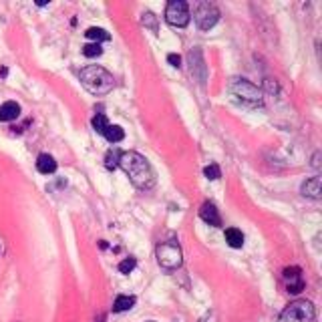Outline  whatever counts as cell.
<instances>
[{"label": "cell", "mask_w": 322, "mask_h": 322, "mask_svg": "<svg viewBox=\"0 0 322 322\" xmlns=\"http://www.w3.org/2000/svg\"><path fill=\"white\" fill-rule=\"evenodd\" d=\"M91 123H93V129H95L97 133H101V135L105 133V129L109 127V123H107V117H105L103 113H97V115L93 117V121H91Z\"/></svg>", "instance_id": "19"}, {"label": "cell", "mask_w": 322, "mask_h": 322, "mask_svg": "<svg viewBox=\"0 0 322 322\" xmlns=\"http://www.w3.org/2000/svg\"><path fill=\"white\" fill-rule=\"evenodd\" d=\"M20 115V105L14 101H6L4 105H0V121H14Z\"/></svg>", "instance_id": "11"}, {"label": "cell", "mask_w": 322, "mask_h": 322, "mask_svg": "<svg viewBox=\"0 0 322 322\" xmlns=\"http://www.w3.org/2000/svg\"><path fill=\"white\" fill-rule=\"evenodd\" d=\"M119 157H121V151H119L117 147L109 149V151H107V155H105V167H107V169H115V167L119 165Z\"/></svg>", "instance_id": "17"}, {"label": "cell", "mask_w": 322, "mask_h": 322, "mask_svg": "<svg viewBox=\"0 0 322 322\" xmlns=\"http://www.w3.org/2000/svg\"><path fill=\"white\" fill-rule=\"evenodd\" d=\"M81 83H83V87L87 89L89 93L93 95H107V93H111L113 91V75L99 67V64H89V67H85L81 71Z\"/></svg>", "instance_id": "2"}, {"label": "cell", "mask_w": 322, "mask_h": 322, "mask_svg": "<svg viewBox=\"0 0 322 322\" xmlns=\"http://www.w3.org/2000/svg\"><path fill=\"white\" fill-rule=\"evenodd\" d=\"M200 218H202L205 224H209V226H216V228L222 226V218H220V213H218V207L213 205L211 202H205V204L202 205Z\"/></svg>", "instance_id": "9"}, {"label": "cell", "mask_w": 322, "mask_h": 322, "mask_svg": "<svg viewBox=\"0 0 322 322\" xmlns=\"http://www.w3.org/2000/svg\"><path fill=\"white\" fill-rule=\"evenodd\" d=\"M284 282H286V290L290 294H300L304 290V278H302V270L298 266H290L284 270Z\"/></svg>", "instance_id": "8"}, {"label": "cell", "mask_w": 322, "mask_h": 322, "mask_svg": "<svg viewBox=\"0 0 322 322\" xmlns=\"http://www.w3.org/2000/svg\"><path fill=\"white\" fill-rule=\"evenodd\" d=\"M83 55L89 57V59H95V57H101L103 55V49H101L99 42H89V45L83 47Z\"/></svg>", "instance_id": "18"}, {"label": "cell", "mask_w": 322, "mask_h": 322, "mask_svg": "<svg viewBox=\"0 0 322 322\" xmlns=\"http://www.w3.org/2000/svg\"><path fill=\"white\" fill-rule=\"evenodd\" d=\"M85 34H87V38H91V40L99 42V45H101L103 40H109V38H111V34H109V32L103 30V29H97V27L87 29V32H85Z\"/></svg>", "instance_id": "16"}, {"label": "cell", "mask_w": 322, "mask_h": 322, "mask_svg": "<svg viewBox=\"0 0 322 322\" xmlns=\"http://www.w3.org/2000/svg\"><path fill=\"white\" fill-rule=\"evenodd\" d=\"M157 262L165 270L179 268L181 262H183V254H181L179 244H176V242H163V244H159L157 246Z\"/></svg>", "instance_id": "5"}, {"label": "cell", "mask_w": 322, "mask_h": 322, "mask_svg": "<svg viewBox=\"0 0 322 322\" xmlns=\"http://www.w3.org/2000/svg\"><path fill=\"white\" fill-rule=\"evenodd\" d=\"M302 196L304 198H310V200H318L320 198V177L314 176L310 179H306L302 183Z\"/></svg>", "instance_id": "12"}, {"label": "cell", "mask_w": 322, "mask_h": 322, "mask_svg": "<svg viewBox=\"0 0 322 322\" xmlns=\"http://www.w3.org/2000/svg\"><path fill=\"white\" fill-rule=\"evenodd\" d=\"M230 93L238 99L242 105L246 107H260L262 105V91L256 87V85H252L250 81L246 79H234L230 83Z\"/></svg>", "instance_id": "3"}, {"label": "cell", "mask_w": 322, "mask_h": 322, "mask_svg": "<svg viewBox=\"0 0 322 322\" xmlns=\"http://www.w3.org/2000/svg\"><path fill=\"white\" fill-rule=\"evenodd\" d=\"M165 20L171 25V27H177V29H183L189 25V8H187V2L183 0H171L165 8Z\"/></svg>", "instance_id": "6"}, {"label": "cell", "mask_w": 322, "mask_h": 322, "mask_svg": "<svg viewBox=\"0 0 322 322\" xmlns=\"http://www.w3.org/2000/svg\"><path fill=\"white\" fill-rule=\"evenodd\" d=\"M141 23L145 25V27H149L153 32H157V20H155V16H153V12H145L143 14V18H141Z\"/></svg>", "instance_id": "22"}, {"label": "cell", "mask_w": 322, "mask_h": 322, "mask_svg": "<svg viewBox=\"0 0 322 322\" xmlns=\"http://www.w3.org/2000/svg\"><path fill=\"white\" fill-rule=\"evenodd\" d=\"M103 137L109 141V143H119V141H123V137H125V131L119 127V125H109L105 129V133H103Z\"/></svg>", "instance_id": "15"}, {"label": "cell", "mask_w": 322, "mask_h": 322, "mask_svg": "<svg viewBox=\"0 0 322 322\" xmlns=\"http://www.w3.org/2000/svg\"><path fill=\"white\" fill-rule=\"evenodd\" d=\"M119 165L129 176L131 183L139 189H151L155 185V174L149 161L137 151H125L119 157Z\"/></svg>", "instance_id": "1"}, {"label": "cell", "mask_w": 322, "mask_h": 322, "mask_svg": "<svg viewBox=\"0 0 322 322\" xmlns=\"http://www.w3.org/2000/svg\"><path fill=\"white\" fill-rule=\"evenodd\" d=\"M135 266H137V260H135V258H125V260L119 264V272H121V274H129V272L135 270Z\"/></svg>", "instance_id": "21"}, {"label": "cell", "mask_w": 322, "mask_h": 322, "mask_svg": "<svg viewBox=\"0 0 322 322\" xmlns=\"http://www.w3.org/2000/svg\"><path fill=\"white\" fill-rule=\"evenodd\" d=\"M36 169L40 171V174H45V176H51L57 171V161L53 155L49 153H40L38 159H36Z\"/></svg>", "instance_id": "10"}, {"label": "cell", "mask_w": 322, "mask_h": 322, "mask_svg": "<svg viewBox=\"0 0 322 322\" xmlns=\"http://www.w3.org/2000/svg\"><path fill=\"white\" fill-rule=\"evenodd\" d=\"M167 60L174 64V67H181V57L179 55H176V53H171V55H167Z\"/></svg>", "instance_id": "23"}, {"label": "cell", "mask_w": 322, "mask_h": 322, "mask_svg": "<svg viewBox=\"0 0 322 322\" xmlns=\"http://www.w3.org/2000/svg\"><path fill=\"white\" fill-rule=\"evenodd\" d=\"M314 320H316V310L308 300H296V302L288 304L280 314V322H314Z\"/></svg>", "instance_id": "4"}, {"label": "cell", "mask_w": 322, "mask_h": 322, "mask_svg": "<svg viewBox=\"0 0 322 322\" xmlns=\"http://www.w3.org/2000/svg\"><path fill=\"white\" fill-rule=\"evenodd\" d=\"M149 322H153V320H149Z\"/></svg>", "instance_id": "24"}, {"label": "cell", "mask_w": 322, "mask_h": 322, "mask_svg": "<svg viewBox=\"0 0 322 322\" xmlns=\"http://www.w3.org/2000/svg\"><path fill=\"white\" fill-rule=\"evenodd\" d=\"M204 176H205L207 179H211V181H216V179L222 177V171H220V167H218L216 163H209V165L204 169Z\"/></svg>", "instance_id": "20"}, {"label": "cell", "mask_w": 322, "mask_h": 322, "mask_svg": "<svg viewBox=\"0 0 322 322\" xmlns=\"http://www.w3.org/2000/svg\"><path fill=\"white\" fill-rule=\"evenodd\" d=\"M226 242L230 248H242L244 246V234L238 228H228L226 230Z\"/></svg>", "instance_id": "13"}, {"label": "cell", "mask_w": 322, "mask_h": 322, "mask_svg": "<svg viewBox=\"0 0 322 322\" xmlns=\"http://www.w3.org/2000/svg\"><path fill=\"white\" fill-rule=\"evenodd\" d=\"M193 16H196V23L202 30H209L211 27H216L218 18H220V10L209 4V2H200L196 6V12H193Z\"/></svg>", "instance_id": "7"}, {"label": "cell", "mask_w": 322, "mask_h": 322, "mask_svg": "<svg viewBox=\"0 0 322 322\" xmlns=\"http://www.w3.org/2000/svg\"><path fill=\"white\" fill-rule=\"evenodd\" d=\"M137 302L135 296H117L115 304H113V312H125V310H131Z\"/></svg>", "instance_id": "14"}]
</instances>
